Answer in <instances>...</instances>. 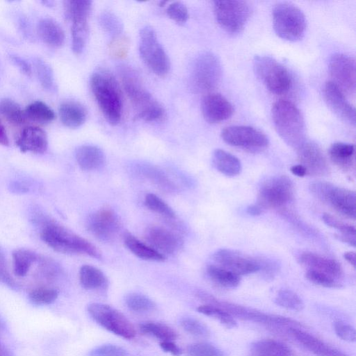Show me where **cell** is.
Masks as SVG:
<instances>
[{
	"label": "cell",
	"mask_w": 356,
	"mask_h": 356,
	"mask_svg": "<svg viewBox=\"0 0 356 356\" xmlns=\"http://www.w3.org/2000/svg\"><path fill=\"white\" fill-rule=\"evenodd\" d=\"M166 13L170 19L179 24L185 23L189 17L187 8L179 1L170 3L167 7Z\"/></svg>",
	"instance_id": "cell-51"
},
{
	"label": "cell",
	"mask_w": 356,
	"mask_h": 356,
	"mask_svg": "<svg viewBox=\"0 0 356 356\" xmlns=\"http://www.w3.org/2000/svg\"><path fill=\"white\" fill-rule=\"evenodd\" d=\"M99 22L103 30L113 38L122 34L123 24L114 13L110 11L102 13L99 17Z\"/></svg>",
	"instance_id": "cell-42"
},
{
	"label": "cell",
	"mask_w": 356,
	"mask_h": 356,
	"mask_svg": "<svg viewBox=\"0 0 356 356\" xmlns=\"http://www.w3.org/2000/svg\"><path fill=\"white\" fill-rule=\"evenodd\" d=\"M299 263L308 270H314L325 273L339 281L343 277V269L337 261L321 255L305 252L298 258Z\"/></svg>",
	"instance_id": "cell-22"
},
{
	"label": "cell",
	"mask_w": 356,
	"mask_h": 356,
	"mask_svg": "<svg viewBox=\"0 0 356 356\" xmlns=\"http://www.w3.org/2000/svg\"><path fill=\"white\" fill-rule=\"evenodd\" d=\"M58 296V291L52 288L40 287L29 293V301L35 305H47L53 303Z\"/></svg>",
	"instance_id": "cell-43"
},
{
	"label": "cell",
	"mask_w": 356,
	"mask_h": 356,
	"mask_svg": "<svg viewBox=\"0 0 356 356\" xmlns=\"http://www.w3.org/2000/svg\"><path fill=\"white\" fill-rule=\"evenodd\" d=\"M322 219L325 224L332 228L337 229L340 232V234L355 236L356 229L354 226L339 220L335 216L329 213H323Z\"/></svg>",
	"instance_id": "cell-53"
},
{
	"label": "cell",
	"mask_w": 356,
	"mask_h": 356,
	"mask_svg": "<svg viewBox=\"0 0 356 356\" xmlns=\"http://www.w3.org/2000/svg\"><path fill=\"white\" fill-rule=\"evenodd\" d=\"M213 11L216 21L227 32L238 33L243 31L250 16V7L244 1H216Z\"/></svg>",
	"instance_id": "cell-13"
},
{
	"label": "cell",
	"mask_w": 356,
	"mask_h": 356,
	"mask_svg": "<svg viewBox=\"0 0 356 356\" xmlns=\"http://www.w3.org/2000/svg\"><path fill=\"white\" fill-rule=\"evenodd\" d=\"M35 66L39 81L42 88L49 91L55 90L54 76L51 67L40 58L35 60Z\"/></svg>",
	"instance_id": "cell-44"
},
{
	"label": "cell",
	"mask_w": 356,
	"mask_h": 356,
	"mask_svg": "<svg viewBox=\"0 0 356 356\" xmlns=\"http://www.w3.org/2000/svg\"><path fill=\"white\" fill-rule=\"evenodd\" d=\"M87 310L97 324L110 332L127 339L135 337L134 326L118 309L106 304L92 302L88 305Z\"/></svg>",
	"instance_id": "cell-11"
},
{
	"label": "cell",
	"mask_w": 356,
	"mask_h": 356,
	"mask_svg": "<svg viewBox=\"0 0 356 356\" xmlns=\"http://www.w3.org/2000/svg\"><path fill=\"white\" fill-rule=\"evenodd\" d=\"M221 137L227 144L252 153L263 152L269 145L268 137L260 130L250 126L225 127L221 132Z\"/></svg>",
	"instance_id": "cell-14"
},
{
	"label": "cell",
	"mask_w": 356,
	"mask_h": 356,
	"mask_svg": "<svg viewBox=\"0 0 356 356\" xmlns=\"http://www.w3.org/2000/svg\"><path fill=\"white\" fill-rule=\"evenodd\" d=\"M310 191L316 197L330 206L341 215L353 220L355 219V191L325 181L313 182L310 185Z\"/></svg>",
	"instance_id": "cell-9"
},
{
	"label": "cell",
	"mask_w": 356,
	"mask_h": 356,
	"mask_svg": "<svg viewBox=\"0 0 356 356\" xmlns=\"http://www.w3.org/2000/svg\"><path fill=\"white\" fill-rule=\"evenodd\" d=\"M305 277L310 282L325 288L339 289L342 284L330 276L314 270H308L305 273Z\"/></svg>",
	"instance_id": "cell-48"
},
{
	"label": "cell",
	"mask_w": 356,
	"mask_h": 356,
	"mask_svg": "<svg viewBox=\"0 0 356 356\" xmlns=\"http://www.w3.org/2000/svg\"><path fill=\"white\" fill-rule=\"evenodd\" d=\"M0 356H7V354L5 352L4 348L1 346V342H0Z\"/></svg>",
	"instance_id": "cell-64"
},
{
	"label": "cell",
	"mask_w": 356,
	"mask_h": 356,
	"mask_svg": "<svg viewBox=\"0 0 356 356\" xmlns=\"http://www.w3.org/2000/svg\"><path fill=\"white\" fill-rule=\"evenodd\" d=\"M16 145L24 153L44 154L48 147L47 136L44 131L38 127H27L21 131Z\"/></svg>",
	"instance_id": "cell-23"
},
{
	"label": "cell",
	"mask_w": 356,
	"mask_h": 356,
	"mask_svg": "<svg viewBox=\"0 0 356 356\" xmlns=\"http://www.w3.org/2000/svg\"><path fill=\"white\" fill-rule=\"evenodd\" d=\"M334 330L336 334L342 340L348 342L355 341L356 332L352 325L341 321H335Z\"/></svg>",
	"instance_id": "cell-55"
},
{
	"label": "cell",
	"mask_w": 356,
	"mask_h": 356,
	"mask_svg": "<svg viewBox=\"0 0 356 356\" xmlns=\"http://www.w3.org/2000/svg\"><path fill=\"white\" fill-rule=\"evenodd\" d=\"M252 356H293L291 349L282 342L271 339H261L252 343Z\"/></svg>",
	"instance_id": "cell-30"
},
{
	"label": "cell",
	"mask_w": 356,
	"mask_h": 356,
	"mask_svg": "<svg viewBox=\"0 0 356 356\" xmlns=\"http://www.w3.org/2000/svg\"><path fill=\"white\" fill-rule=\"evenodd\" d=\"M297 150L299 164L305 168L307 175L324 176L328 173V163L317 144L305 141Z\"/></svg>",
	"instance_id": "cell-19"
},
{
	"label": "cell",
	"mask_w": 356,
	"mask_h": 356,
	"mask_svg": "<svg viewBox=\"0 0 356 356\" xmlns=\"http://www.w3.org/2000/svg\"><path fill=\"white\" fill-rule=\"evenodd\" d=\"M197 296L200 298L207 302V303L218 306L224 309L232 316H236L237 318L243 320L270 326H289V327H298L302 326L298 322L291 318L279 315L266 314L245 306L220 300L211 295L204 292H200Z\"/></svg>",
	"instance_id": "cell-6"
},
{
	"label": "cell",
	"mask_w": 356,
	"mask_h": 356,
	"mask_svg": "<svg viewBox=\"0 0 356 356\" xmlns=\"http://www.w3.org/2000/svg\"><path fill=\"white\" fill-rule=\"evenodd\" d=\"M329 156L332 162L339 168L350 170L355 165V146L341 142L334 143L329 149Z\"/></svg>",
	"instance_id": "cell-27"
},
{
	"label": "cell",
	"mask_w": 356,
	"mask_h": 356,
	"mask_svg": "<svg viewBox=\"0 0 356 356\" xmlns=\"http://www.w3.org/2000/svg\"><path fill=\"white\" fill-rule=\"evenodd\" d=\"M122 87L136 112L145 122H159L165 117L162 105L146 90L137 72L127 65L118 66Z\"/></svg>",
	"instance_id": "cell-1"
},
{
	"label": "cell",
	"mask_w": 356,
	"mask_h": 356,
	"mask_svg": "<svg viewBox=\"0 0 356 356\" xmlns=\"http://www.w3.org/2000/svg\"><path fill=\"white\" fill-rule=\"evenodd\" d=\"M0 282L6 285L10 289L18 290L19 286L13 278L8 270L6 257L3 250L0 248Z\"/></svg>",
	"instance_id": "cell-54"
},
{
	"label": "cell",
	"mask_w": 356,
	"mask_h": 356,
	"mask_svg": "<svg viewBox=\"0 0 356 356\" xmlns=\"http://www.w3.org/2000/svg\"><path fill=\"white\" fill-rule=\"evenodd\" d=\"M180 325L186 332L193 336L206 338L210 335L208 327L195 318L183 317L180 320Z\"/></svg>",
	"instance_id": "cell-46"
},
{
	"label": "cell",
	"mask_w": 356,
	"mask_h": 356,
	"mask_svg": "<svg viewBox=\"0 0 356 356\" xmlns=\"http://www.w3.org/2000/svg\"><path fill=\"white\" fill-rule=\"evenodd\" d=\"M13 271L17 277L25 276L31 265L38 261V255L33 251L26 248H18L13 250Z\"/></svg>",
	"instance_id": "cell-35"
},
{
	"label": "cell",
	"mask_w": 356,
	"mask_h": 356,
	"mask_svg": "<svg viewBox=\"0 0 356 356\" xmlns=\"http://www.w3.org/2000/svg\"><path fill=\"white\" fill-rule=\"evenodd\" d=\"M58 113L62 123L71 129L81 126L87 117L85 107L74 101L63 102L59 106Z\"/></svg>",
	"instance_id": "cell-26"
},
{
	"label": "cell",
	"mask_w": 356,
	"mask_h": 356,
	"mask_svg": "<svg viewBox=\"0 0 356 356\" xmlns=\"http://www.w3.org/2000/svg\"><path fill=\"white\" fill-rule=\"evenodd\" d=\"M343 258L355 268V253L352 251L346 252Z\"/></svg>",
	"instance_id": "cell-63"
},
{
	"label": "cell",
	"mask_w": 356,
	"mask_h": 356,
	"mask_svg": "<svg viewBox=\"0 0 356 356\" xmlns=\"http://www.w3.org/2000/svg\"><path fill=\"white\" fill-rule=\"evenodd\" d=\"M90 84L107 122L112 125L119 123L122 113V93L115 76L108 70L99 68L91 75Z\"/></svg>",
	"instance_id": "cell-3"
},
{
	"label": "cell",
	"mask_w": 356,
	"mask_h": 356,
	"mask_svg": "<svg viewBox=\"0 0 356 356\" xmlns=\"http://www.w3.org/2000/svg\"><path fill=\"white\" fill-rule=\"evenodd\" d=\"M145 206L151 211L169 218H173L175 213L172 209L161 198L153 193H148L145 197Z\"/></svg>",
	"instance_id": "cell-45"
},
{
	"label": "cell",
	"mask_w": 356,
	"mask_h": 356,
	"mask_svg": "<svg viewBox=\"0 0 356 356\" xmlns=\"http://www.w3.org/2000/svg\"><path fill=\"white\" fill-rule=\"evenodd\" d=\"M246 211L249 215L256 216H259L263 210L257 204H252L248 207Z\"/></svg>",
	"instance_id": "cell-62"
},
{
	"label": "cell",
	"mask_w": 356,
	"mask_h": 356,
	"mask_svg": "<svg viewBox=\"0 0 356 356\" xmlns=\"http://www.w3.org/2000/svg\"><path fill=\"white\" fill-rule=\"evenodd\" d=\"M290 170L294 175L300 177H302L307 175V171L305 168L300 164L293 165Z\"/></svg>",
	"instance_id": "cell-60"
},
{
	"label": "cell",
	"mask_w": 356,
	"mask_h": 356,
	"mask_svg": "<svg viewBox=\"0 0 356 356\" xmlns=\"http://www.w3.org/2000/svg\"><path fill=\"white\" fill-rule=\"evenodd\" d=\"M139 329L141 332L154 336L161 341H174L177 337V332L172 327L159 322H144L140 324Z\"/></svg>",
	"instance_id": "cell-36"
},
{
	"label": "cell",
	"mask_w": 356,
	"mask_h": 356,
	"mask_svg": "<svg viewBox=\"0 0 356 356\" xmlns=\"http://www.w3.org/2000/svg\"><path fill=\"white\" fill-rule=\"evenodd\" d=\"M36 220L41 225V239L54 250L63 254H85L98 259L102 258L101 252L93 244L63 225L43 217Z\"/></svg>",
	"instance_id": "cell-2"
},
{
	"label": "cell",
	"mask_w": 356,
	"mask_h": 356,
	"mask_svg": "<svg viewBox=\"0 0 356 356\" xmlns=\"http://www.w3.org/2000/svg\"><path fill=\"white\" fill-rule=\"evenodd\" d=\"M201 109L204 120L211 124L227 120L234 113L232 104L218 93L205 95L202 100Z\"/></svg>",
	"instance_id": "cell-20"
},
{
	"label": "cell",
	"mask_w": 356,
	"mask_h": 356,
	"mask_svg": "<svg viewBox=\"0 0 356 356\" xmlns=\"http://www.w3.org/2000/svg\"><path fill=\"white\" fill-rule=\"evenodd\" d=\"M335 237L340 241L343 243H346L353 247H355L356 245V239L355 235L350 234H334Z\"/></svg>",
	"instance_id": "cell-59"
},
{
	"label": "cell",
	"mask_w": 356,
	"mask_h": 356,
	"mask_svg": "<svg viewBox=\"0 0 356 356\" xmlns=\"http://www.w3.org/2000/svg\"><path fill=\"white\" fill-rule=\"evenodd\" d=\"M127 248L136 257L148 261H163L165 257L148 244H146L129 233L124 236Z\"/></svg>",
	"instance_id": "cell-33"
},
{
	"label": "cell",
	"mask_w": 356,
	"mask_h": 356,
	"mask_svg": "<svg viewBox=\"0 0 356 356\" xmlns=\"http://www.w3.org/2000/svg\"><path fill=\"white\" fill-rule=\"evenodd\" d=\"M160 347L164 352L173 356H180L182 354L181 349L173 341H161Z\"/></svg>",
	"instance_id": "cell-58"
},
{
	"label": "cell",
	"mask_w": 356,
	"mask_h": 356,
	"mask_svg": "<svg viewBox=\"0 0 356 356\" xmlns=\"http://www.w3.org/2000/svg\"><path fill=\"white\" fill-rule=\"evenodd\" d=\"M324 99L334 113L350 124H355V110L349 103L343 92L331 81H327L323 90Z\"/></svg>",
	"instance_id": "cell-18"
},
{
	"label": "cell",
	"mask_w": 356,
	"mask_h": 356,
	"mask_svg": "<svg viewBox=\"0 0 356 356\" xmlns=\"http://www.w3.org/2000/svg\"><path fill=\"white\" fill-rule=\"evenodd\" d=\"M294 189L286 176H275L266 180L260 187L257 205L262 209H283L293 199Z\"/></svg>",
	"instance_id": "cell-12"
},
{
	"label": "cell",
	"mask_w": 356,
	"mask_h": 356,
	"mask_svg": "<svg viewBox=\"0 0 356 356\" xmlns=\"http://www.w3.org/2000/svg\"><path fill=\"white\" fill-rule=\"evenodd\" d=\"M89 356H129L122 347L114 344H104L90 350Z\"/></svg>",
	"instance_id": "cell-52"
},
{
	"label": "cell",
	"mask_w": 356,
	"mask_h": 356,
	"mask_svg": "<svg viewBox=\"0 0 356 356\" xmlns=\"http://www.w3.org/2000/svg\"><path fill=\"white\" fill-rule=\"evenodd\" d=\"M273 25L276 34L288 41L302 38L306 29V19L296 6L282 2L276 4L272 11Z\"/></svg>",
	"instance_id": "cell-5"
},
{
	"label": "cell",
	"mask_w": 356,
	"mask_h": 356,
	"mask_svg": "<svg viewBox=\"0 0 356 356\" xmlns=\"http://www.w3.org/2000/svg\"><path fill=\"white\" fill-rule=\"evenodd\" d=\"M293 337L316 356H349L298 327H289Z\"/></svg>",
	"instance_id": "cell-24"
},
{
	"label": "cell",
	"mask_w": 356,
	"mask_h": 356,
	"mask_svg": "<svg viewBox=\"0 0 356 356\" xmlns=\"http://www.w3.org/2000/svg\"><path fill=\"white\" fill-rule=\"evenodd\" d=\"M260 270L266 278H273L277 271V264L269 259H259Z\"/></svg>",
	"instance_id": "cell-56"
},
{
	"label": "cell",
	"mask_w": 356,
	"mask_h": 356,
	"mask_svg": "<svg viewBox=\"0 0 356 356\" xmlns=\"http://www.w3.org/2000/svg\"><path fill=\"white\" fill-rule=\"evenodd\" d=\"M92 2L87 0H70L65 2L66 17L71 19L75 16H89Z\"/></svg>",
	"instance_id": "cell-47"
},
{
	"label": "cell",
	"mask_w": 356,
	"mask_h": 356,
	"mask_svg": "<svg viewBox=\"0 0 356 356\" xmlns=\"http://www.w3.org/2000/svg\"><path fill=\"white\" fill-rule=\"evenodd\" d=\"M254 72L266 88L272 93H286L292 85L287 69L275 58L268 56H257L253 60Z\"/></svg>",
	"instance_id": "cell-8"
},
{
	"label": "cell",
	"mask_w": 356,
	"mask_h": 356,
	"mask_svg": "<svg viewBox=\"0 0 356 356\" xmlns=\"http://www.w3.org/2000/svg\"><path fill=\"white\" fill-rule=\"evenodd\" d=\"M87 228L96 238L109 241L117 234L120 222L117 214L111 209L102 208L89 216Z\"/></svg>",
	"instance_id": "cell-17"
},
{
	"label": "cell",
	"mask_w": 356,
	"mask_h": 356,
	"mask_svg": "<svg viewBox=\"0 0 356 356\" xmlns=\"http://www.w3.org/2000/svg\"><path fill=\"white\" fill-rule=\"evenodd\" d=\"M24 112L27 119L38 122H50L56 118L54 111L42 101L31 103L26 107Z\"/></svg>",
	"instance_id": "cell-38"
},
{
	"label": "cell",
	"mask_w": 356,
	"mask_h": 356,
	"mask_svg": "<svg viewBox=\"0 0 356 356\" xmlns=\"http://www.w3.org/2000/svg\"><path fill=\"white\" fill-rule=\"evenodd\" d=\"M89 16H76L72 17V49L75 54L83 51L89 35Z\"/></svg>",
	"instance_id": "cell-32"
},
{
	"label": "cell",
	"mask_w": 356,
	"mask_h": 356,
	"mask_svg": "<svg viewBox=\"0 0 356 356\" xmlns=\"http://www.w3.org/2000/svg\"><path fill=\"white\" fill-rule=\"evenodd\" d=\"M207 273L213 283L227 289L237 287L241 282L239 275L218 265H209Z\"/></svg>",
	"instance_id": "cell-34"
},
{
	"label": "cell",
	"mask_w": 356,
	"mask_h": 356,
	"mask_svg": "<svg viewBox=\"0 0 356 356\" xmlns=\"http://www.w3.org/2000/svg\"><path fill=\"white\" fill-rule=\"evenodd\" d=\"M0 115L14 124H23L27 120L24 110L16 102L9 98L0 100Z\"/></svg>",
	"instance_id": "cell-37"
},
{
	"label": "cell",
	"mask_w": 356,
	"mask_h": 356,
	"mask_svg": "<svg viewBox=\"0 0 356 356\" xmlns=\"http://www.w3.org/2000/svg\"><path fill=\"white\" fill-rule=\"evenodd\" d=\"M276 305L289 310L299 312L303 309L305 305L300 297L289 289H281L275 298Z\"/></svg>",
	"instance_id": "cell-40"
},
{
	"label": "cell",
	"mask_w": 356,
	"mask_h": 356,
	"mask_svg": "<svg viewBox=\"0 0 356 356\" xmlns=\"http://www.w3.org/2000/svg\"><path fill=\"white\" fill-rule=\"evenodd\" d=\"M212 163L218 171L227 177L238 175L242 169L241 161L236 156L221 149L213 151Z\"/></svg>",
	"instance_id": "cell-28"
},
{
	"label": "cell",
	"mask_w": 356,
	"mask_h": 356,
	"mask_svg": "<svg viewBox=\"0 0 356 356\" xmlns=\"http://www.w3.org/2000/svg\"><path fill=\"white\" fill-rule=\"evenodd\" d=\"M129 40L124 35L113 38L108 44V51L111 56L117 59L124 58L129 51Z\"/></svg>",
	"instance_id": "cell-50"
},
{
	"label": "cell",
	"mask_w": 356,
	"mask_h": 356,
	"mask_svg": "<svg viewBox=\"0 0 356 356\" xmlns=\"http://www.w3.org/2000/svg\"><path fill=\"white\" fill-rule=\"evenodd\" d=\"M145 238L149 246L162 254L174 253L181 244L179 237L174 232L158 225L148 227L145 232Z\"/></svg>",
	"instance_id": "cell-21"
},
{
	"label": "cell",
	"mask_w": 356,
	"mask_h": 356,
	"mask_svg": "<svg viewBox=\"0 0 356 356\" xmlns=\"http://www.w3.org/2000/svg\"><path fill=\"white\" fill-rule=\"evenodd\" d=\"M0 145L8 146L9 145L8 138L3 125L0 122Z\"/></svg>",
	"instance_id": "cell-61"
},
{
	"label": "cell",
	"mask_w": 356,
	"mask_h": 356,
	"mask_svg": "<svg viewBox=\"0 0 356 356\" xmlns=\"http://www.w3.org/2000/svg\"><path fill=\"white\" fill-rule=\"evenodd\" d=\"M222 65L213 53L205 51L194 60L190 75V84L195 92H207L213 90L220 81Z\"/></svg>",
	"instance_id": "cell-7"
},
{
	"label": "cell",
	"mask_w": 356,
	"mask_h": 356,
	"mask_svg": "<svg viewBox=\"0 0 356 356\" xmlns=\"http://www.w3.org/2000/svg\"><path fill=\"white\" fill-rule=\"evenodd\" d=\"M127 306L136 312H147L156 309L155 302L145 295L139 293H131L125 298Z\"/></svg>",
	"instance_id": "cell-41"
},
{
	"label": "cell",
	"mask_w": 356,
	"mask_h": 356,
	"mask_svg": "<svg viewBox=\"0 0 356 356\" xmlns=\"http://www.w3.org/2000/svg\"><path fill=\"white\" fill-rule=\"evenodd\" d=\"M275 128L281 138L298 149L305 140V124L298 108L292 102L280 99L272 107Z\"/></svg>",
	"instance_id": "cell-4"
},
{
	"label": "cell",
	"mask_w": 356,
	"mask_h": 356,
	"mask_svg": "<svg viewBox=\"0 0 356 356\" xmlns=\"http://www.w3.org/2000/svg\"><path fill=\"white\" fill-rule=\"evenodd\" d=\"M139 51L145 64L155 74L164 76L168 73L169 58L151 26H146L140 30Z\"/></svg>",
	"instance_id": "cell-10"
},
{
	"label": "cell",
	"mask_w": 356,
	"mask_h": 356,
	"mask_svg": "<svg viewBox=\"0 0 356 356\" xmlns=\"http://www.w3.org/2000/svg\"><path fill=\"white\" fill-rule=\"evenodd\" d=\"M79 282L81 285L88 290L106 289L108 287V279L99 268L83 265L79 270Z\"/></svg>",
	"instance_id": "cell-31"
},
{
	"label": "cell",
	"mask_w": 356,
	"mask_h": 356,
	"mask_svg": "<svg viewBox=\"0 0 356 356\" xmlns=\"http://www.w3.org/2000/svg\"><path fill=\"white\" fill-rule=\"evenodd\" d=\"M329 72L333 82L343 93H355V61L344 54H336L329 62Z\"/></svg>",
	"instance_id": "cell-15"
},
{
	"label": "cell",
	"mask_w": 356,
	"mask_h": 356,
	"mask_svg": "<svg viewBox=\"0 0 356 356\" xmlns=\"http://www.w3.org/2000/svg\"><path fill=\"white\" fill-rule=\"evenodd\" d=\"M38 32L41 39L51 47H60L65 42L62 27L52 19H41L38 24Z\"/></svg>",
	"instance_id": "cell-29"
},
{
	"label": "cell",
	"mask_w": 356,
	"mask_h": 356,
	"mask_svg": "<svg viewBox=\"0 0 356 356\" xmlns=\"http://www.w3.org/2000/svg\"><path fill=\"white\" fill-rule=\"evenodd\" d=\"M187 353L188 356H224L220 349L205 342L191 344L187 348Z\"/></svg>",
	"instance_id": "cell-49"
},
{
	"label": "cell",
	"mask_w": 356,
	"mask_h": 356,
	"mask_svg": "<svg viewBox=\"0 0 356 356\" xmlns=\"http://www.w3.org/2000/svg\"><path fill=\"white\" fill-rule=\"evenodd\" d=\"M10 58L13 63L19 69V70L25 75L29 76L32 74L31 65L20 56L12 55Z\"/></svg>",
	"instance_id": "cell-57"
},
{
	"label": "cell",
	"mask_w": 356,
	"mask_h": 356,
	"mask_svg": "<svg viewBox=\"0 0 356 356\" xmlns=\"http://www.w3.org/2000/svg\"><path fill=\"white\" fill-rule=\"evenodd\" d=\"M198 312L218 320L227 328H234L237 323L229 313L224 309L212 304H204L197 308Z\"/></svg>",
	"instance_id": "cell-39"
},
{
	"label": "cell",
	"mask_w": 356,
	"mask_h": 356,
	"mask_svg": "<svg viewBox=\"0 0 356 356\" xmlns=\"http://www.w3.org/2000/svg\"><path fill=\"white\" fill-rule=\"evenodd\" d=\"M75 157L79 166L83 170L99 169L106 162L104 152L99 147L91 145L79 147Z\"/></svg>",
	"instance_id": "cell-25"
},
{
	"label": "cell",
	"mask_w": 356,
	"mask_h": 356,
	"mask_svg": "<svg viewBox=\"0 0 356 356\" xmlns=\"http://www.w3.org/2000/svg\"><path fill=\"white\" fill-rule=\"evenodd\" d=\"M213 260L220 266L239 276L259 271V259L231 249H220L213 256Z\"/></svg>",
	"instance_id": "cell-16"
}]
</instances>
